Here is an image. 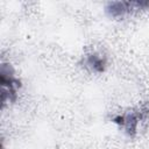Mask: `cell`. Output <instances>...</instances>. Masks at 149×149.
Segmentation results:
<instances>
[{
    "mask_svg": "<svg viewBox=\"0 0 149 149\" xmlns=\"http://www.w3.org/2000/svg\"><path fill=\"white\" fill-rule=\"evenodd\" d=\"M20 86V81L13 76L10 66L2 64L1 66V100L2 106L9 101H14L16 98V88Z\"/></svg>",
    "mask_w": 149,
    "mask_h": 149,
    "instance_id": "1",
    "label": "cell"
},
{
    "mask_svg": "<svg viewBox=\"0 0 149 149\" xmlns=\"http://www.w3.org/2000/svg\"><path fill=\"white\" fill-rule=\"evenodd\" d=\"M149 6V1H113L106 5V13L113 17H122L126 14Z\"/></svg>",
    "mask_w": 149,
    "mask_h": 149,
    "instance_id": "2",
    "label": "cell"
},
{
    "mask_svg": "<svg viewBox=\"0 0 149 149\" xmlns=\"http://www.w3.org/2000/svg\"><path fill=\"white\" fill-rule=\"evenodd\" d=\"M85 64H86V66H88L92 71L102 72V71L105 70L106 59H105V57H102L101 55H99V54H97V52H93V54L87 55L86 61H85Z\"/></svg>",
    "mask_w": 149,
    "mask_h": 149,
    "instance_id": "3",
    "label": "cell"
}]
</instances>
